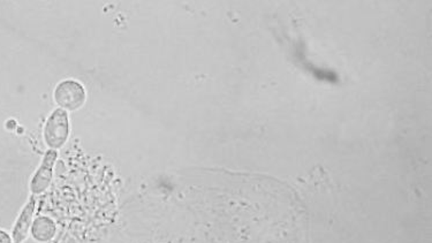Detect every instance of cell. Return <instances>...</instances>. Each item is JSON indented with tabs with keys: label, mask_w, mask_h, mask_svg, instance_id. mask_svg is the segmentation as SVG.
Wrapping results in <instances>:
<instances>
[{
	"label": "cell",
	"mask_w": 432,
	"mask_h": 243,
	"mask_svg": "<svg viewBox=\"0 0 432 243\" xmlns=\"http://www.w3.org/2000/svg\"><path fill=\"white\" fill-rule=\"evenodd\" d=\"M71 134L69 112L65 109H53L47 117L43 129L44 142L51 150H59L65 146Z\"/></svg>",
	"instance_id": "cell-1"
},
{
	"label": "cell",
	"mask_w": 432,
	"mask_h": 243,
	"mask_svg": "<svg viewBox=\"0 0 432 243\" xmlns=\"http://www.w3.org/2000/svg\"><path fill=\"white\" fill-rule=\"evenodd\" d=\"M53 97L57 105L65 111L81 109L87 100V93L83 85L75 80H65L57 85Z\"/></svg>",
	"instance_id": "cell-2"
},
{
	"label": "cell",
	"mask_w": 432,
	"mask_h": 243,
	"mask_svg": "<svg viewBox=\"0 0 432 243\" xmlns=\"http://www.w3.org/2000/svg\"><path fill=\"white\" fill-rule=\"evenodd\" d=\"M58 159V151L57 150H47L44 153L43 159L38 169L35 172L30 180L31 195H41L47 188L50 187L53 178V169Z\"/></svg>",
	"instance_id": "cell-3"
},
{
	"label": "cell",
	"mask_w": 432,
	"mask_h": 243,
	"mask_svg": "<svg viewBox=\"0 0 432 243\" xmlns=\"http://www.w3.org/2000/svg\"><path fill=\"white\" fill-rule=\"evenodd\" d=\"M36 209V197L31 195L25 208L20 212L12 230L13 243H23L28 237L31 224L34 222V213Z\"/></svg>",
	"instance_id": "cell-4"
},
{
	"label": "cell",
	"mask_w": 432,
	"mask_h": 243,
	"mask_svg": "<svg viewBox=\"0 0 432 243\" xmlns=\"http://www.w3.org/2000/svg\"><path fill=\"white\" fill-rule=\"evenodd\" d=\"M30 234L33 239L38 243H47L52 241L57 234V225L50 217L40 215L31 224Z\"/></svg>",
	"instance_id": "cell-5"
},
{
	"label": "cell",
	"mask_w": 432,
	"mask_h": 243,
	"mask_svg": "<svg viewBox=\"0 0 432 243\" xmlns=\"http://www.w3.org/2000/svg\"><path fill=\"white\" fill-rule=\"evenodd\" d=\"M0 243H13L12 237L3 230H0Z\"/></svg>",
	"instance_id": "cell-6"
}]
</instances>
